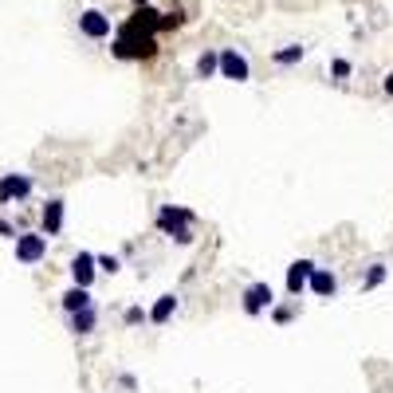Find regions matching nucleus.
Returning <instances> with one entry per match:
<instances>
[{
  "label": "nucleus",
  "mask_w": 393,
  "mask_h": 393,
  "mask_svg": "<svg viewBox=\"0 0 393 393\" xmlns=\"http://www.w3.org/2000/svg\"><path fill=\"white\" fill-rule=\"evenodd\" d=\"M307 291H311V295H319V299H334V291H338V279H334L331 267H315V275H311Z\"/></svg>",
  "instance_id": "9"
},
{
  "label": "nucleus",
  "mask_w": 393,
  "mask_h": 393,
  "mask_svg": "<svg viewBox=\"0 0 393 393\" xmlns=\"http://www.w3.org/2000/svg\"><path fill=\"white\" fill-rule=\"evenodd\" d=\"M94 275H99V267H94V252H79V256L71 260V279H75V287L91 291Z\"/></svg>",
  "instance_id": "8"
},
{
  "label": "nucleus",
  "mask_w": 393,
  "mask_h": 393,
  "mask_svg": "<svg viewBox=\"0 0 393 393\" xmlns=\"http://www.w3.org/2000/svg\"><path fill=\"white\" fill-rule=\"evenodd\" d=\"M216 75H221V79H232V83H248V79H252V67H248V60H244L236 48H224Z\"/></svg>",
  "instance_id": "4"
},
{
  "label": "nucleus",
  "mask_w": 393,
  "mask_h": 393,
  "mask_svg": "<svg viewBox=\"0 0 393 393\" xmlns=\"http://www.w3.org/2000/svg\"><path fill=\"white\" fill-rule=\"evenodd\" d=\"M315 260H295V264L287 267V295L291 299H299L303 291H307V283H311V275H315Z\"/></svg>",
  "instance_id": "6"
},
{
  "label": "nucleus",
  "mask_w": 393,
  "mask_h": 393,
  "mask_svg": "<svg viewBox=\"0 0 393 393\" xmlns=\"http://www.w3.org/2000/svg\"><path fill=\"white\" fill-rule=\"evenodd\" d=\"M79 32L87 35V40H106L111 35V16L99 9H87L83 16H79Z\"/></svg>",
  "instance_id": "7"
},
{
  "label": "nucleus",
  "mask_w": 393,
  "mask_h": 393,
  "mask_svg": "<svg viewBox=\"0 0 393 393\" xmlns=\"http://www.w3.org/2000/svg\"><path fill=\"white\" fill-rule=\"evenodd\" d=\"M303 52H307L303 43H287V48H279V52H275L272 60L279 63V67H291V63H299V60H303Z\"/></svg>",
  "instance_id": "14"
},
{
  "label": "nucleus",
  "mask_w": 393,
  "mask_h": 393,
  "mask_svg": "<svg viewBox=\"0 0 393 393\" xmlns=\"http://www.w3.org/2000/svg\"><path fill=\"white\" fill-rule=\"evenodd\" d=\"M145 4H150V0H134V9H145Z\"/></svg>",
  "instance_id": "23"
},
{
  "label": "nucleus",
  "mask_w": 393,
  "mask_h": 393,
  "mask_svg": "<svg viewBox=\"0 0 393 393\" xmlns=\"http://www.w3.org/2000/svg\"><path fill=\"white\" fill-rule=\"evenodd\" d=\"M385 275H389V267H385V264H370V272H366V279H362V287H366V291L382 287Z\"/></svg>",
  "instance_id": "16"
},
{
  "label": "nucleus",
  "mask_w": 393,
  "mask_h": 393,
  "mask_svg": "<svg viewBox=\"0 0 393 393\" xmlns=\"http://www.w3.org/2000/svg\"><path fill=\"white\" fill-rule=\"evenodd\" d=\"M193 224H196L193 209H181V205L157 209V228H162L170 240H177V244H193Z\"/></svg>",
  "instance_id": "1"
},
{
  "label": "nucleus",
  "mask_w": 393,
  "mask_h": 393,
  "mask_svg": "<svg viewBox=\"0 0 393 393\" xmlns=\"http://www.w3.org/2000/svg\"><path fill=\"white\" fill-rule=\"evenodd\" d=\"M94 319H99V311H94V307L75 311V315H71V331H75V334H91L94 331Z\"/></svg>",
  "instance_id": "13"
},
{
  "label": "nucleus",
  "mask_w": 393,
  "mask_h": 393,
  "mask_svg": "<svg viewBox=\"0 0 393 393\" xmlns=\"http://www.w3.org/2000/svg\"><path fill=\"white\" fill-rule=\"evenodd\" d=\"M173 311H177V295H162V299L154 303V311H150V315H145V323H154V326H165L173 319Z\"/></svg>",
  "instance_id": "11"
},
{
  "label": "nucleus",
  "mask_w": 393,
  "mask_h": 393,
  "mask_svg": "<svg viewBox=\"0 0 393 393\" xmlns=\"http://www.w3.org/2000/svg\"><path fill=\"white\" fill-rule=\"evenodd\" d=\"M122 323H126V326H138V323H145V311H142V307H126V315H122Z\"/></svg>",
  "instance_id": "19"
},
{
  "label": "nucleus",
  "mask_w": 393,
  "mask_h": 393,
  "mask_svg": "<svg viewBox=\"0 0 393 393\" xmlns=\"http://www.w3.org/2000/svg\"><path fill=\"white\" fill-rule=\"evenodd\" d=\"M272 319H275V323H291V319H295V307H291V303H287V307H272Z\"/></svg>",
  "instance_id": "18"
},
{
  "label": "nucleus",
  "mask_w": 393,
  "mask_h": 393,
  "mask_svg": "<svg viewBox=\"0 0 393 393\" xmlns=\"http://www.w3.org/2000/svg\"><path fill=\"white\" fill-rule=\"evenodd\" d=\"M87 307H94V303H91V291H87V287L63 291V311H67V315H75V311H87Z\"/></svg>",
  "instance_id": "12"
},
{
  "label": "nucleus",
  "mask_w": 393,
  "mask_h": 393,
  "mask_svg": "<svg viewBox=\"0 0 393 393\" xmlns=\"http://www.w3.org/2000/svg\"><path fill=\"white\" fill-rule=\"evenodd\" d=\"M48 256V236L43 232H20L16 236V260L20 264H40Z\"/></svg>",
  "instance_id": "3"
},
{
  "label": "nucleus",
  "mask_w": 393,
  "mask_h": 393,
  "mask_svg": "<svg viewBox=\"0 0 393 393\" xmlns=\"http://www.w3.org/2000/svg\"><path fill=\"white\" fill-rule=\"evenodd\" d=\"M28 196H32V177H28V173H4V177H0V205L28 201Z\"/></svg>",
  "instance_id": "5"
},
{
  "label": "nucleus",
  "mask_w": 393,
  "mask_h": 393,
  "mask_svg": "<svg viewBox=\"0 0 393 393\" xmlns=\"http://www.w3.org/2000/svg\"><path fill=\"white\" fill-rule=\"evenodd\" d=\"M331 71H334L338 79H346V75H350V63H346V60H334V63H331Z\"/></svg>",
  "instance_id": "20"
},
{
  "label": "nucleus",
  "mask_w": 393,
  "mask_h": 393,
  "mask_svg": "<svg viewBox=\"0 0 393 393\" xmlns=\"http://www.w3.org/2000/svg\"><path fill=\"white\" fill-rule=\"evenodd\" d=\"M40 224H43V236H60L63 232V201H48L40 213Z\"/></svg>",
  "instance_id": "10"
},
{
  "label": "nucleus",
  "mask_w": 393,
  "mask_h": 393,
  "mask_svg": "<svg viewBox=\"0 0 393 393\" xmlns=\"http://www.w3.org/2000/svg\"><path fill=\"white\" fill-rule=\"evenodd\" d=\"M382 87H385V94H389V99H393V71H389V75H385V83H382Z\"/></svg>",
  "instance_id": "22"
},
{
  "label": "nucleus",
  "mask_w": 393,
  "mask_h": 393,
  "mask_svg": "<svg viewBox=\"0 0 393 393\" xmlns=\"http://www.w3.org/2000/svg\"><path fill=\"white\" fill-rule=\"evenodd\" d=\"M216 67H221V52H201V60H196V75H201V79H213Z\"/></svg>",
  "instance_id": "15"
},
{
  "label": "nucleus",
  "mask_w": 393,
  "mask_h": 393,
  "mask_svg": "<svg viewBox=\"0 0 393 393\" xmlns=\"http://www.w3.org/2000/svg\"><path fill=\"white\" fill-rule=\"evenodd\" d=\"M94 267H99V272H106V275H114L122 267V260L118 256H94Z\"/></svg>",
  "instance_id": "17"
},
{
  "label": "nucleus",
  "mask_w": 393,
  "mask_h": 393,
  "mask_svg": "<svg viewBox=\"0 0 393 393\" xmlns=\"http://www.w3.org/2000/svg\"><path fill=\"white\" fill-rule=\"evenodd\" d=\"M0 236H16V228H12L9 221H0Z\"/></svg>",
  "instance_id": "21"
},
{
  "label": "nucleus",
  "mask_w": 393,
  "mask_h": 393,
  "mask_svg": "<svg viewBox=\"0 0 393 393\" xmlns=\"http://www.w3.org/2000/svg\"><path fill=\"white\" fill-rule=\"evenodd\" d=\"M272 307H275V291L267 279H256L244 287V315H264Z\"/></svg>",
  "instance_id": "2"
}]
</instances>
